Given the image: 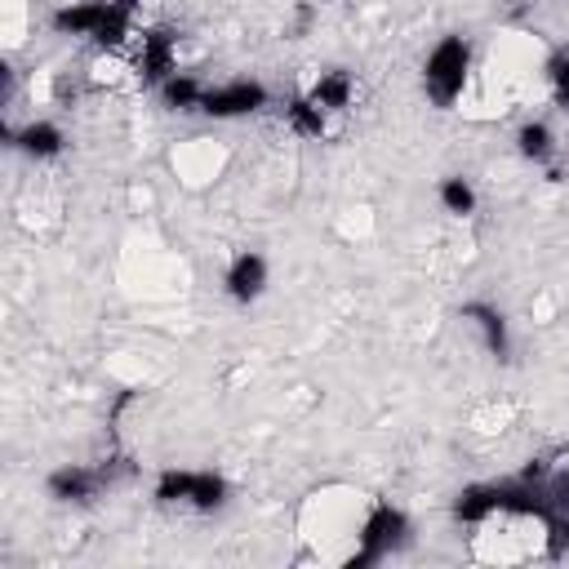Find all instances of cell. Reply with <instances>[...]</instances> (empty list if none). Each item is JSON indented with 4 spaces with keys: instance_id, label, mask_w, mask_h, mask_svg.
<instances>
[{
    "instance_id": "obj_2",
    "label": "cell",
    "mask_w": 569,
    "mask_h": 569,
    "mask_svg": "<svg viewBox=\"0 0 569 569\" xmlns=\"http://www.w3.org/2000/svg\"><path fill=\"white\" fill-rule=\"evenodd\" d=\"M569 551V511L520 502L516 493L471 525L467 556L476 565H542Z\"/></svg>"
},
{
    "instance_id": "obj_18",
    "label": "cell",
    "mask_w": 569,
    "mask_h": 569,
    "mask_svg": "<svg viewBox=\"0 0 569 569\" xmlns=\"http://www.w3.org/2000/svg\"><path fill=\"white\" fill-rule=\"evenodd\" d=\"M160 93H164V102H169L173 111H200V107H204V84L191 80V76H182V71H173V76L160 84Z\"/></svg>"
},
{
    "instance_id": "obj_3",
    "label": "cell",
    "mask_w": 569,
    "mask_h": 569,
    "mask_svg": "<svg viewBox=\"0 0 569 569\" xmlns=\"http://www.w3.org/2000/svg\"><path fill=\"white\" fill-rule=\"evenodd\" d=\"M542 67H547V49L538 36L529 31H502L498 44L489 49L485 67L476 71V93L485 107H520L533 84H542Z\"/></svg>"
},
{
    "instance_id": "obj_12",
    "label": "cell",
    "mask_w": 569,
    "mask_h": 569,
    "mask_svg": "<svg viewBox=\"0 0 569 569\" xmlns=\"http://www.w3.org/2000/svg\"><path fill=\"white\" fill-rule=\"evenodd\" d=\"M458 316H462V325L480 338V347H485L489 356H507V320H502L498 307H489V302H467Z\"/></svg>"
},
{
    "instance_id": "obj_1",
    "label": "cell",
    "mask_w": 569,
    "mask_h": 569,
    "mask_svg": "<svg viewBox=\"0 0 569 569\" xmlns=\"http://www.w3.org/2000/svg\"><path fill=\"white\" fill-rule=\"evenodd\" d=\"M378 502L382 498H373L356 485H342V480L311 489L293 516V538H298L293 565H320V569L373 565L369 529H373Z\"/></svg>"
},
{
    "instance_id": "obj_4",
    "label": "cell",
    "mask_w": 569,
    "mask_h": 569,
    "mask_svg": "<svg viewBox=\"0 0 569 569\" xmlns=\"http://www.w3.org/2000/svg\"><path fill=\"white\" fill-rule=\"evenodd\" d=\"M467 84H471V49L467 40L445 36L422 62V89L436 107H453L467 93Z\"/></svg>"
},
{
    "instance_id": "obj_19",
    "label": "cell",
    "mask_w": 569,
    "mask_h": 569,
    "mask_svg": "<svg viewBox=\"0 0 569 569\" xmlns=\"http://www.w3.org/2000/svg\"><path fill=\"white\" fill-rule=\"evenodd\" d=\"M436 196H440L445 213H453V218H471L476 213V187L467 178H440Z\"/></svg>"
},
{
    "instance_id": "obj_15",
    "label": "cell",
    "mask_w": 569,
    "mask_h": 569,
    "mask_svg": "<svg viewBox=\"0 0 569 569\" xmlns=\"http://www.w3.org/2000/svg\"><path fill=\"white\" fill-rule=\"evenodd\" d=\"M516 147H520V156L533 160V164H551V160L560 156V138H556V129H551L547 120H525L520 133H516Z\"/></svg>"
},
{
    "instance_id": "obj_14",
    "label": "cell",
    "mask_w": 569,
    "mask_h": 569,
    "mask_svg": "<svg viewBox=\"0 0 569 569\" xmlns=\"http://www.w3.org/2000/svg\"><path fill=\"white\" fill-rule=\"evenodd\" d=\"M516 489H520V485H516ZM516 489H511V485H471V489H462V493H458L453 516H458L462 525H476V520H485L493 507H502Z\"/></svg>"
},
{
    "instance_id": "obj_13",
    "label": "cell",
    "mask_w": 569,
    "mask_h": 569,
    "mask_svg": "<svg viewBox=\"0 0 569 569\" xmlns=\"http://www.w3.org/2000/svg\"><path fill=\"white\" fill-rule=\"evenodd\" d=\"M284 120H289V129H293V133H302V138H333V133H338V116L320 111V107H316L307 93L289 98Z\"/></svg>"
},
{
    "instance_id": "obj_6",
    "label": "cell",
    "mask_w": 569,
    "mask_h": 569,
    "mask_svg": "<svg viewBox=\"0 0 569 569\" xmlns=\"http://www.w3.org/2000/svg\"><path fill=\"white\" fill-rule=\"evenodd\" d=\"M227 160H231V151L218 138H182L173 147V156H169V164H173V173H178L182 187H209V182H218L222 169H227Z\"/></svg>"
},
{
    "instance_id": "obj_11",
    "label": "cell",
    "mask_w": 569,
    "mask_h": 569,
    "mask_svg": "<svg viewBox=\"0 0 569 569\" xmlns=\"http://www.w3.org/2000/svg\"><path fill=\"white\" fill-rule=\"evenodd\" d=\"M320 111H329V116H342L351 102H356V80L342 71V67H329V71H320L307 89H302Z\"/></svg>"
},
{
    "instance_id": "obj_10",
    "label": "cell",
    "mask_w": 569,
    "mask_h": 569,
    "mask_svg": "<svg viewBox=\"0 0 569 569\" xmlns=\"http://www.w3.org/2000/svg\"><path fill=\"white\" fill-rule=\"evenodd\" d=\"M222 284H227V298H231V302H240V307L258 302L262 289H267V258L253 253V249L236 253L231 267H227V280H222Z\"/></svg>"
},
{
    "instance_id": "obj_17",
    "label": "cell",
    "mask_w": 569,
    "mask_h": 569,
    "mask_svg": "<svg viewBox=\"0 0 569 569\" xmlns=\"http://www.w3.org/2000/svg\"><path fill=\"white\" fill-rule=\"evenodd\" d=\"M542 93H547L556 107L569 111V44L547 53V67H542Z\"/></svg>"
},
{
    "instance_id": "obj_7",
    "label": "cell",
    "mask_w": 569,
    "mask_h": 569,
    "mask_svg": "<svg viewBox=\"0 0 569 569\" xmlns=\"http://www.w3.org/2000/svg\"><path fill=\"white\" fill-rule=\"evenodd\" d=\"M520 485H533L538 493H547L556 507L569 511V445L565 449H551L542 458H533L520 476Z\"/></svg>"
},
{
    "instance_id": "obj_9",
    "label": "cell",
    "mask_w": 569,
    "mask_h": 569,
    "mask_svg": "<svg viewBox=\"0 0 569 569\" xmlns=\"http://www.w3.org/2000/svg\"><path fill=\"white\" fill-rule=\"evenodd\" d=\"M107 485H111V471L107 467H58L49 476V493L58 502H93Z\"/></svg>"
},
{
    "instance_id": "obj_8",
    "label": "cell",
    "mask_w": 569,
    "mask_h": 569,
    "mask_svg": "<svg viewBox=\"0 0 569 569\" xmlns=\"http://www.w3.org/2000/svg\"><path fill=\"white\" fill-rule=\"evenodd\" d=\"M258 107H267V89H262L258 80H231V84L204 89V107H200V111L227 120V116H249V111H258Z\"/></svg>"
},
{
    "instance_id": "obj_16",
    "label": "cell",
    "mask_w": 569,
    "mask_h": 569,
    "mask_svg": "<svg viewBox=\"0 0 569 569\" xmlns=\"http://www.w3.org/2000/svg\"><path fill=\"white\" fill-rule=\"evenodd\" d=\"M13 142H18L31 160H53V156L62 151L67 138H62V129H58L53 120H31L22 133H13Z\"/></svg>"
},
{
    "instance_id": "obj_5",
    "label": "cell",
    "mask_w": 569,
    "mask_h": 569,
    "mask_svg": "<svg viewBox=\"0 0 569 569\" xmlns=\"http://www.w3.org/2000/svg\"><path fill=\"white\" fill-rule=\"evenodd\" d=\"M222 498H227V485L213 471H164L156 480V502L164 511H196V516H204V511L222 507Z\"/></svg>"
}]
</instances>
